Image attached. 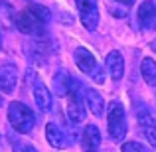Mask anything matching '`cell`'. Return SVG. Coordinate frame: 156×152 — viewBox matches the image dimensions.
Masks as SVG:
<instances>
[{"mask_svg":"<svg viewBox=\"0 0 156 152\" xmlns=\"http://www.w3.org/2000/svg\"><path fill=\"white\" fill-rule=\"evenodd\" d=\"M8 121H10L12 129L16 133L28 134L32 133V129L36 126V115L30 107H26L20 101H12L8 107Z\"/></svg>","mask_w":156,"mask_h":152,"instance_id":"1","label":"cell"},{"mask_svg":"<svg viewBox=\"0 0 156 152\" xmlns=\"http://www.w3.org/2000/svg\"><path fill=\"white\" fill-rule=\"evenodd\" d=\"M107 126H109L111 140L121 142L126 134V115L121 101H111L109 113H107Z\"/></svg>","mask_w":156,"mask_h":152,"instance_id":"2","label":"cell"},{"mask_svg":"<svg viewBox=\"0 0 156 152\" xmlns=\"http://www.w3.org/2000/svg\"><path fill=\"white\" fill-rule=\"evenodd\" d=\"M14 24L22 34L34 36V38H46V34H44V22H40L30 10L20 12V14L14 18Z\"/></svg>","mask_w":156,"mask_h":152,"instance_id":"3","label":"cell"},{"mask_svg":"<svg viewBox=\"0 0 156 152\" xmlns=\"http://www.w3.org/2000/svg\"><path fill=\"white\" fill-rule=\"evenodd\" d=\"M85 30L95 32L99 26V0H75Z\"/></svg>","mask_w":156,"mask_h":152,"instance_id":"4","label":"cell"},{"mask_svg":"<svg viewBox=\"0 0 156 152\" xmlns=\"http://www.w3.org/2000/svg\"><path fill=\"white\" fill-rule=\"evenodd\" d=\"M85 103L81 99V87L75 79H73L71 85V93H69V103H67V118L75 125H79L81 121L85 118Z\"/></svg>","mask_w":156,"mask_h":152,"instance_id":"5","label":"cell"},{"mask_svg":"<svg viewBox=\"0 0 156 152\" xmlns=\"http://www.w3.org/2000/svg\"><path fill=\"white\" fill-rule=\"evenodd\" d=\"M105 69L109 71L111 79H115V81L122 79V75H125V59H122L121 51L113 50V51H109V53H107V59H105Z\"/></svg>","mask_w":156,"mask_h":152,"instance_id":"6","label":"cell"},{"mask_svg":"<svg viewBox=\"0 0 156 152\" xmlns=\"http://www.w3.org/2000/svg\"><path fill=\"white\" fill-rule=\"evenodd\" d=\"M16 83H18V69L10 63L2 65L0 67V91L4 95H10V93H14Z\"/></svg>","mask_w":156,"mask_h":152,"instance_id":"7","label":"cell"},{"mask_svg":"<svg viewBox=\"0 0 156 152\" xmlns=\"http://www.w3.org/2000/svg\"><path fill=\"white\" fill-rule=\"evenodd\" d=\"M138 22L144 30H154L156 28V4L152 0H144L138 6Z\"/></svg>","mask_w":156,"mask_h":152,"instance_id":"8","label":"cell"},{"mask_svg":"<svg viewBox=\"0 0 156 152\" xmlns=\"http://www.w3.org/2000/svg\"><path fill=\"white\" fill-rule=\"evenodd\" d=\"M34 101H36V105H38V109L42 111V113H50L51 107H53L51 93L42 81H38V83L34 85Z\"/></svg>","mask_w":156,"mask_h":152,"instance_id":"9","label":"cell"},{"mask_svg":"<svg viewBox=\"0 0 156 152\" xmlns=\"http://www.w3.org/2000/svg\"><path fill=\"white\" fill-rule=\"evenodd\" d=\"M101 144V133L95 125H87L83 130V136H81V146L85 152H97Z\"/></svg>","mask_w":156,"mask_h":152,"instance_id":"10","label":"cell"},{"mask_svg":"<svg viewBox=\"0 0 156 152\" xmlns=\"http://www.w3.org/2000/svg\"><path fill=\"white\" fill-rule=\"evenodd\" d=\"M73 59H75V65H77V67H79L83 73H87V75L93 71V67L97 65L95 55H93L87 48H77V50L73 51Z\"/></svg>","mask_w":156,"mask_h":152,"instance_id":"11","label":"cell"},{"mask_svg":"<svg viewBox=\"0 0 156 152\" xmlns=\"http://www.w3.org/2000/svg\"><path fill=\"white\" fill-rule=\"evenodd\" d=\"M71 85H73V77L65 69H57L55 75H53V91H55V95H59V97L69 95L71 93Z\"/></svg>","mask_w":156,"mask_h":152,"instance_id":"12","label":"cell"},{"mask_svg":"<svg viewBox=\"0 0 156 152\" xmlns=\"http://www.w3.org/2000/svg\"><path fill=\"white\" fill-rule=\"evenodd\" d=\"M85 103H87V109L91 111V115H95V117H101L105 113V101L101 97V93H97V89L85 91Z\"/></svg>","mask_w":156,"mask_h":152,"instance_id":"13","label":"cell"},{"mask_svg":"<svg viewBox=\"0 0 156 152\" xmlns=\"http://www.w3.org/2000/svg\"><path fill=\"white\" fill-rule=\"evenodd\" d=\"M46 138H48V142H50L53 148H63V146L67 144L65 133L55 125V122H50V125L46 126Z\"/></svg>","mask_w":156,"mask_h":152,"instance_id":"14","label":"cell"},{"mask_svg":"<svg viewBox=\"0 0 156 152\" xmlns=\"http://www.w3.org/2000/svg\"><path fill=\"white\" fill-rule=\"evenodd\" d=\"M140 73H142V77H144L146 83L156 87V61L152 59V57H144V59H142Z\"/></svg>","mask_w":156,"mask_h":152,"instance_id":"15","label":"cell"},{"mask_svg":"<svg viewBox=\"0 0 156 152\" xmlns=\"http://www.w3.org/2000/svg\"><path fill=\"white\" fill-rule=\"evenodd\" d=\"M28 10H30L32 14H34L36 18L40 20V22H44V24H46L48 20H50V10H48V8L44 6V4H32V6L28 8Z\"/></svg>","mask_w":156,"mask_h":152,"instance_id":"16","label":"cell"},{"mask_svg":"<svg viewBox=\"0 0 156 152\" xmlns=\"http://www.w3.org/2000/svg\"><path fill=\"white\" fill-rule=\"evenodd\" d=\"M136 118H138V122H140V126H154V121H152V117H150V111L146 109H142V107H138L136 109Z\"/></svg>","mask_w":156,"mask_h":152,"instance_id":"17","label":"cell"},{"mask_svg":"<svg viewBox=\"0 0 156 152\" xmlns=\"http://www.w3.org/2000/svg\"><path fill=\"white\" fill-rule=\"evenodd\" d=\"M121 150H122V152H152V150L148 148V146L140 144V142H136V140H129V142H125V144L121 146Z\"/></svg>","mask_w":156,"mask_h":152,"instance_id":"18","label":"cell"},{"mask_svg":"<svg viewBox=\"0 0 156 152\" xmlns=\"http://www.w3.org/2000/svg\"><path fill=\"white\" fill-rule=\"evenodd\" d=\"M65 136H67V142H75L77 140V136H79V134H77V129H75V122H71L67 118V122H65Z\"/></svg>","mask_w":156,"mask_h":152,"instance_id":"19","label":"cell"},{"mask_svg":"<svg viewBox=\"0 0 156 152\" xmlns=\"http://www.w3.org/2000/svg\"><path fill=\"white\" fill-rule=\"evenodd\" d=\"M89 77H91V79L95 81V83L103 85V83H105V71H103V67H101V65L97 63L95 67H93V71L89 73Z\"/></svg>","mask_w":156,"mask_h":152,"instance_id":"20","label":"cell"},{"mask_svg":"<svg viewBox=\"0 0 156 152\" xmlns=\"http://www.w3.org/2000/svg\"><path fill=\"white\" fill-rule=\"evenodd\" d=\"M144 134H146V138L150 140V144L156 146V126H146V129H144Z\"/></svg>","mask_w":156,"mask_h":152,"instance_id":"21","label":"cell"},{"mask_svg":"<svg viewBox=\"0 0 156 152\" xmlns=\"http://www.w3.org/2000/svg\"><path fill=\"white\" fill-rule=\"evenodd\" d=\"M14 152H38V150L30 144H20V146H14Z\"/></svg>","mask_w":156,"mask_h":152,"instance_id":"22","label":"cell"},{"mask_svg":"<svg viewBox=\"0 0 156 152\" xmlns=\"http://www.w3.org/2000/svg\"><path fill=\"white\" fill-rule=\"evenodd\" d=\"M111 14H115V16H119V18H122V16H125L126 14V8H122V10H117V8H115V6H111Z\"/></svg>","mask_w":156,"mask_h":152,"instance_id":"23","label":"cell"},{"mask_svg":"<svg viewBox=\"0 0 156 152\" xmlns=\"http://www.w3.org/2000/svg\"><path fill=\"white\" fill-rule=\"evenodd\" d=\"M117 2H119V4H122L125 8H130V6L134 4V0H117Z\"/></svg>","mask_w":156,"mask_h":152,"instance_id":"24","label":"cell"},{"mask_svg":"<svg viewBox=\"0 0 156 152\" xmlns=\"http://www.w3.org/2000/svg\"><path fill=\"white\" fill-rule=\"evenodd\" d=\"M150 48H152V50H154V51H156V38H154V40H152V44H150Z\"/></svg>","mask_w":156,"mask_h":152,"instance_id":"25","label":"cell"},{"mask_svg":"<svg viewBox=\"0 0 156 152\" xmlns=\"http://www.w3.org/2000/svg\"><path fill=\"white\" fill-rule=\"evenodd\" d=\"M0 48H2V36H0Z\"/></svg>","mask_w":156,"mask_h":152,"instance_id":"26","label":"cell"},{"mask_svg":"<svg viewBox=\"0 0 156 152\" xmlns=\"http://www.w3.org/2000/svg\"><path fill=\"white\" fill-rule=\"evenodd\" d=\"M0 107H2V95H0Z\"/></svg>","mask_w":156,"mask_h":152,"instance_id":"27","label":"cell"},{"mask_svg":"<svg viewBox=\"0 0 156 152\" xmlns=\"http://www.w3.org/2000/svg\"><path fill=\"white\" fill-rule=\"evenodd\" d=\"M97 152H99V150H97Z\"/></svg>","mask_w":156,"mask_h":152,"instance_id":"28","label":"cell"}]
</instances>
